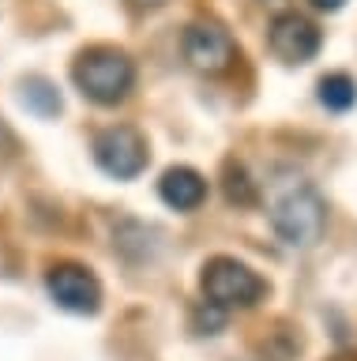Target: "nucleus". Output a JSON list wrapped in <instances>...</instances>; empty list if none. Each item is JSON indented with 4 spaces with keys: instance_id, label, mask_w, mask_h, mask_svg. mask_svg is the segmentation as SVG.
Returning a JSON list of instances; mask_svg holds the SVG:
<instances>
[{
    "instance_id": "nucleus-1",
    "label": "nucleus",
    "mask_w": 357,
    "mask_h": 361,
    "mask_svg": "<svg viewBox=\"0 0 357 361\" xmlns=\"http://www.w3.org/2000/svg\"><path fill=\"white\" fill-rule=\"evenodd\" d=\"M271 226L289 248H312L323 237L327 207L305 177H286L271 192Z\"/></svg>"
},
{
    "instance_id": "nucleus-2",
    "label": "nucleus",
    "mask_w": 357,
    "mask_h": 361,
    "mask_svg": "<svg viewBox=\"0 0 357 361\" xmlns=\"http://www.w3.org/2000/svg\"><path fill=\"white\" fill-rule=\"evenodd\" d=\"M72 79L83 90V98L98 102V106H117L128 98L132 83H136V64L117 45H91L75 56Z\"/></svg>"
},
{
    "instance_id": "nucleus-3",
    "label": "nucleus",
    "mask_w": 357,
    "mask_h": 361,
    "mask_svg": "<svg viewBox=\"0 0 357 361\" xmlns=\"http://www.w3.org/2000/svg\"><path fill=\"white\" fill-rule=\"evenodd\" d=\"M199 286H203V298L211 305H218V309H252L267 293V282L249 264H241L233 256L207 259L203 275H199Z\"/></svg>"
},
{
    "instance_id": "nucleus-4",
    "label": "nucleus",
    "mask_w": 357,
    "mask_h": 361,
    "mask_svg": "<svg viewBox=\"0 0 357 361\" xmlns=\"http://www.w3.org/2000/svg\"><path fill=\"white\" fill-rule=\"evenodd\" d=\"M147 140L132 124H113L94 135V162L117 180H132L147 169Z\"/></svg>"
},
{
    "instance_id": "nucleus-5",
    "label": "nucleus",
    "mask_w": 357,
    "mask_h": 361,
    "mask_svg": "<svg viewBox=\"0 0 357 361\" xmlns=\"http://www.w3.org/2000/svg\"><path fill=\"white\" fill-rule=\"evenodd\" d=\"M46 290L64 312H75V316H91V312H98V305H102V286H98V279L83 264H72V259L53 264L46 271Z\"/></svg>"
},
{
    "instance_id": "nucleus-6",
    "label": "nucleus",
    "mask_w": 357,
    "mask_h": 361,
    "mask_svg": "<svg viewBox=\"0 0 357 361\" xmlns=\"http://www.w3.org/2000/svg\"><path fill=\"white\" fill-rule=\"evenodd\" d=\"M320 27L305 16H297V11H282V16L271 19V27H267V45H271V53L278 61L286 64H305L312 56L320 53Z\"/></svg>"
},
{
    "instance_id": "nucleus-7",
    "label": "nucleus",
    "mask_w": 357,
    "mask_h": 361,
    "mask_svg": "<svg viewBox=\"0 0 357 361\" xmlns=\"http://www.w3.org/2000/svg\"><path fill=\"white\" fill-rule=\"evenodd\" d=\"M184 61L196 72L222 75L226 68L237 61V45H233L230 30H222L218 23H192L184 30Z\"/></svg>"
},
{
    "instance_id": "nucleus-8",
    "label": "nucleus",
    "mask_w": 357,
    "mask_h": 361,
    "mask_svg": "<svg viewBox=\"0 0 357 361\" xmlns=\"http://www.w3.org/2000/svg\"><path fill=\"white\" fill-rule=\"evenodd\" d=\"M158 196L170 203L173 211H196L207 200V180L203 173H196L192 166H173L165 169L158 180Z\"/></svg>"
},
{
    "instance_id": "nucleus-9",
    "label": "nucleus",
    "mask_w": 357,
    "mask_h": 361,
    "mask_svg": "<svg viewBox=\"0 0 357 361\" xmlns=\"http://www.w3.org/2000/svg\"><path fill=\"white\" fill-rule=\"evenodd\" d=\"M19 90H23V106L30 113H38V117H57L61 113V94H57V87H53L49 79L27 75Z\"/></svg>"
},
{
    "instance_id": "nucleus-10",
    "label": "nucleus",
    "mask_w": 357,
    "mask_h": 361,
    "mask_svg": "<svg viewBox=\"0 0 357 361\" xmlns=\"http://www.w3.org/2000/svg\"><path fill=\"white\" fill-rule=\"evenodd\" d=\"M316 94H320V102L327 109H334V113H346L357 102V83L346 72H331V75H323L320 79V87H316Z\"/></svg>"
},
{
    "instance_id": "nucleus-11",
    "label": "nucleus",
    "mask_w": 357,
    "mask_h": 361,
    "mask_svg": "<svg viewBox=\"0 0 357 361\" xmlns=\"http://www.w3.org/2000/svg\"><path fill=\"white\" fill-rule=\"evenodd\" d=\"M222 192L233 207H256L260 192H256V180L249 177V169L241 162H226V173H222Z\"/></svg>"
},
{
    "instance_id": "nucleus-12",
    "label": "nucleus",
    "mask_w": 357,
    "mask_h": 361,
    "mask_svg": "<svg viewBox=\"0 0 357 361\" xmlns=\"http://www.w3.org/2000/svg\"><path fill=\"white\" fill-rule=\"evenodd\" d=\"M222 324H226V309H218V305H211V301H203L196 309V331L199 335H218Z\"/></svg>"
},
{
    "instance_id": "nucleus-13",
    "label": "nucleus",
    "mask_w": 357,
    "mask_h": 361,
    "mask_svg": "<svg viewBox=\"0 0 357 361\" xmlns=\"http://www.w3.org/2000/svg\"><path fill=\"white\" fill-rule=\"evenodd\" d=\"M312 4H316L320 11H339V8L346 4V0H312Z\"/></svg>"
},
{
    "instance_id": "nucleus-14",
    "label": "nucleus",
    "mask_w": 357,
    "mask_h": 361,
    "mask_svg": "<svg viewBox=\"0 0 357 361\" xmlns=\"http://www.w3.org/2000/svg\"><path fill=\"white\" fill-rule=\"evenodd\" d=\"M136 8H158V4H165V0H132Z\"/></svg>"
}]
</instances>
